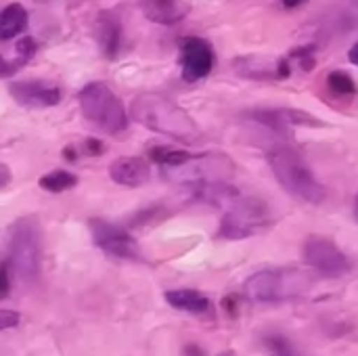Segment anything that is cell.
<instances>
[{"label":"cell","instance_id":"obj_1","mask_svg":"<svg viewBox=\"0 0 358 356\" xmlns=\"http://www.w3.org/2000/svg\"><path fill=\"white\" fill-rule=\"evenodd\" d=\"M130 115L147 130L170 136L180 143H197L201 136L199 126L182 107L155 92L138 94L130 105Z\"/></svg>","mask_w":358,"mask_h":356},{"label":"cell","instance_id":"obj_2","mask_svg":"<svg viewBox=\"0 0 358 356\" xmlns=\"http://www.w3.org/2000/svg\"><path fill=\"white\" fill-rule=\"evenodd\" d=\"M268 164L279 180V185L296 199L304 204H321L325 199V189L306 166V162L292 149L277 147L268 153Z\"/></svg>","mask_w":358,"mask_h":356},{"label":"cell","instance_id":"obj_3","mask_svg":"<svg viewBox=\"0 0 358 356\" xmlns=\"http://www.w3.org/2000/svg\"><path fill=\"white\" fill-rule=\"evenodd\" d=\"M10 271L21 281H31L40 273L42 262V233L36 218H19L13 222L8 233V256Z\"/></svg>","mask_w":358,"mask_h":356},{"label":"cell","instance_id":"obj_4","mask_svg":"<svg viewBox=\"0 0 358 356\" xmlns=\"http://www.w3.org/2000/svg\"><path fill=\"white\" fill-rule=\"evenodd\" d=\"M80 109L84 118L107 134H120L128 128V113L117 94L103 82L86 84L80 94Z\"/></svg>","mask_w":358,"mask_h":356},{"label":"cell","instance_id":"obj_5","mask_svg":"<svg viewBox=\"0 0 358 356\" xmlns=\"http://www.w3.org/2000/svg\"><path fill=\"white\" fill-rule=\"evenodd\" d=\"M313 287V275L298 269H277V271H260L252 275L243 292L250 300L258 302H277L287 298H298Z\"/></svg>","mask_w":358,"mask_h":356},{"label":"cell","instance_id":"obj_6","mask_svg":"<svg viewBox=\"0 0 358 356\" xmlns=\"http://www.w3.org/2000/svg\"><path fill=\"white\" fill-rule=\"evenodd\" d=\"M235 174V164L222 153H203L191 155L189 162L166 168V178L185 187H201L214 183H229Z\"/></svg>","mask_w":358,"mask_h":356},{"label":"cell","instance_id":"obj_7","mask_svg":"<svg viewBox=\"0 0 358 356\" xmlns=\"http://www.w3.org/2000/svg\"><path fill=\"white\" fill-rule=\"evenodd\" d=\"M271 225V210L262 199L241 197L233 201L220 220L218 237L222 239H248Z\"/></svg>","mask_w":358,"mask_h":356},{"label":"cell","instance_id":"obj_8","mask_svg":"<svg viewBox=\"0 0 358 356\" xmlns=\"http://www.w3.org/2000/svg\"><path fill=\"white\" fill-rule=\"evenodd\" d=\"M92 241L96 248H101L105 254L115 256V258H124V260H138L141 258V250L136 239L122 227L103 220V218H90L88 222Z\"/></svg>","mask_w":358,"mask_h":356},{"label":"cell","instance_id":"obj_9","mask_svg":"<svg viewBox=\"0 0 358 356\" xmlns=\"http://www.w3.org/2000/svg\"><path fill=\"white\" fill-rule=\"evenodd\" d=\"M304 260L310 269L325 277H342L350 271L348 256L327 237H308L304 243Z\"/></svg>","mask_w":358,"mask_h":356},{"label":"cell","instance_id":"obj_10","mask_svg":"<svg viewBox=\"0 0 358 356\" xmlns=\"http://www.w3.org/2000/svg\"><path fill=\"white\" fill-rule=\"evenodd\" d=\"M180 67L187 82H197L214 69V50L203 38L191 36L180 42Z\"/></svg>","mask_w":358,"mask_h":356},{"label":"cell","instance_id":"obj_11","mask_svg":"<svg viewBox=\"0 0 358 356\" xmlns=\"http://www.w3.org/2000/svg\"><path fill=\"white\" fill-rule=\"evenodd\" d=\"M10 97L21 105L29 109H44L55 107L61 101V88L46 80H21L13 82L8 86Z\"/></svg>","mask_w":358,"mask_h":356},{"label":"cell","instance_id":"obj_12","mask_svg":"<svg viewBox=\"0 0 358 356\" xmlns=\"http://www.w3.org/2000/svg\"><path fill=\"white\" fill-rule=\"evenodd\" d=\"M252 118L258 124L279 134H289V130L296 126H308V128L325 126V122H321L317 115L300 111V109H262V111H254Z\"/></svg>","mask_w":358,"mask_h":356},{"label":"cell","instance_id":"obj_13","mask_svg":"<svg viewBox=\"0 0 358 356\" xmlns=\"http://www.w3.org/2000/svg\"><path fill=\"white\" fill-rule=\"evenodd\" d=\"M233 69L237 76L248 80H283L292 73L289 63L285 59L273 57H237L233 61Z\"/></svg>","mask_w":358,"mask_h":356},{"label":"cell","instance_id":"obj_14","mask_svg":"<svg viewBox=\"0 0 358 356\" xmlns=\"http://www.w3.org/2000/svg\"><path fill=\"white\" fill-rule=\"evenodd\" d=\"M109 176L120 187H141L149 180L151 168L143 157H117L109 166Z\"/></svg>","mask_w":358,"mask_h":356},{"label":"cell","instance_id":"obj_15","mask_svg":"<svg viewBox=\"0 0 358 356\" xmlns=\"http://www.w3.org/2000/svg\"><path fill=\"white\" fill-rule=\"evenodd\" d=\"M94 34H96V42H99L103 55L107 59H115L117 50H120V44H122V23H120V19L109 10L101 13L99 19H96V25H94Z\"/></svg>","mask_w":358,"mask_h":356},{"label":"cell","instance_id":"obj_16","mask_svg":"<svg viewBox=\"0 0 358 356\" xmlns=\"http://www.w3.org/2000/svg\"><path fill=\"white\" fill-rule=\"evenodd\" d=\"M141 8L149 21L162 25L178 23L189 13L185 0H141Z\"/></svg>","mask_w":358,"mask_h":356},{"label":"cell","instance_id":"obj_17","mask_svg":"<svg viewBox=\"0 0 358 356\" xmlns=\"http://www.w3.org/2000/svg\"><path fill=\"white\" fill-rule=\"evenodd\" d=\"M13 55H0V78H8L13 73H17L25 63H29L36 55V42L29 36H23L10 50Z\"/></svg>","mask_w":358,"mask_h":356},{"label":"cell","instance_id":"obj_18","mask_svg":"<svg viewBox=\"0 0 358 356\" xmlns=\"http://www.w3.org/2000/svg\"><path fill=\"white\" fill-rule=\"evenodd\" d=\"M27 10L23 4L13 2L0 10V40H13L27 29Z\"/></svg>","mask_w":358,"mask_h":356},{"label":"cell","instance_id":"obj_19","mask_svg":"<svg viewBox=\"0 0 358 356\" xmlns=\"http://www.w3.org/2000/svg\"><path fill=\"white\" fill-rule=\"evenodd\" d=\"M166 302L176 311H187V313H195V315H201V313L210 311V300L197 290H172V292H166Z\"/></svg>","mask_w":358,"mask_h":356},{"label":"cell","instance_id":"obj_20","mask_svg":"<svg viewBox=\"0 0 358 356\" xmlns=\"http://www.w3.org/2000/svg\"><path fill=\"white\" fill-rule=\"evenodd\" d=\"M38 185L46 193H63V191H69L78 185V176L69 170H52V172L40 176Z\"/></svg>","mask_w":358,"mask_h":356},{"label":"cell","instance_id":"obj_21","mask_svg":"<svg viewBox=\"0 0 358 356\" xmlns=\"http://www.w3.org/2000/svg\"><path fill=\"white\" fill-rule=\"evenodd\" d=\"M193 153H187L182 149H172V147H153L149 151V157L153 164L162 166V168H176L185 162L191 159Z\"/></svg>","mask_w":358,"mask_h":356},{"label":"cell","instance_id":"obj_22","mask_svg":"<svg viewBox=\"0 0 358 356\" xmlns=\"http://www.w3.org/2000/svg\"><path fill=\"white\" fill-rule=\"evenodd\" d=\"M327 86L331 92H336L340 97H352L358 92L357 82L352 80V76H348L346 71H340V69H336L327 76Z\"/></svg>","mask_w":358,"mask_h":356},{"label":"cell","instance_id":"obj_23","mask_svg":"<svg viewBox=\"0 0 358 356\" xmlns=\"http://www.w3.org/2000/svg\"><path fill=\"white\" fill-rule=\"evenodd\" d=\"M10 292V264L8 260L0 262V298H6Z\"/></svg>","mask_w":358,"mask_h":356},{"label":"cell","instance_id":"obj_24","mask_svg":"<svg viewBox=\"0 0 358 356\" xmlns=\"http://www.w3.org/2000/svg\"><path fill=\"white\" fill-rule=\"evenodd\" d=\"M19 321H21L19 313L0 308V332H2V329H10V327H15V325H19Z\"/></svg>","mask_w":358,"mask_h":356},{"label":"cell","instance_id":"obj_25","mask_svg":"<svg viewBox=\"0 0 358 356\" xmlns=\"http://www.w3.org/2000/svg\"><path fill=\"white\" fill-rule=\"evenodd\" d=\"M84 151H86L88 155H99V153L103 151V143L96 141V138H88V141L84 143Z\"/></svg>","mask_w":358,"mask_h":356},{"label":"cell","instance_id":"obj_26","mask_svg":"<svg viewBox=\"0 0 358 356\" xmlns=\"http://www.w3.org/2000/svg\"><path fill=\"white\" fill-rule=\"evenodd\" d=\"M10 180H13L10 168H8V166H6L4 162H0V189L8 187V185H10Z\"/></svg>","mask_w":358,"mask_h":356},{"label":"cell","instance_id":"obj_27","mask_svg":"<svg viewBox=\"0 0 358 356\" xmlns=\"http://www.w3.org/2000/svg\"><path fill=\"white\" fill-rule=\"evenodd\" d=\"M348 59H350L352 65H357L358 67V40L352 44V48H350V52H348Z\"/></svg>","mask_w":358,"mask_h":356},{"label":"cell","instance_id":"obj_28","mask_svg":"<svg viewBox=\"0 0 358 356\" xmlns=\"http://www.w3.org/2000/svg\"><path fill=\"white\" fill-rule=\"evenodd\" d=\"M187 356H206V353L199 348V346H195V344H191L189 348H187Z\"/></svg>","mask_w":358,"mask_h":356},{"label":"cell","instance_id":"obj_29","mask_svg":"<svg viewBox=\"0 0 358 356\" xmlns=\"http://www.w3.org/2000/svg\"><path fill=\"white\" fill-rule=\"evenodd\" d=\"M281 2H283L285 8H296V6H300L304 0H281Z\"/></svg>","mask_w":358,"mask_h":356},{"label":"cell","instance_id":"obj_30","mask_svg":"<svg viewBox=\"0 0 358 356\" xmlns=\"http://www.w3.org/2000/svg\"><path fill=\"white\" fill-rule=\"evenodd\" d=\"M63 157H65V159H71V162H73V159H76V153H73V149H71V147L63 149Z\"/></svg>","mask_w":358,"mask_h":356},{"label":"cell","instance_id":"obj_31","mask_svg":"<svg viewBox=\"0 0 358 356\" xmlns=\"http://www.w3.org/2000/svg\"><path fill=\"white\" fill-rule=\"evenodd\" d=\"M357 218H358V195H357Z\"/></svg>","mask_w":358,"mask_h":356},{"label":"cell","instance_id":"obj_32","mask_svg":"<svg viewBox=\"0 0 358 356\" xmlns=\"http://www.w3.org/2000/svg\"><path fill=\"white\" fill-rule=\"evenodd\" d=\"M42 2H46V0H42Z\"/></svg>","mask_w":358,"mask_h":356}]
</instances>
